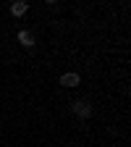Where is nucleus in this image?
<instances>
[{
  "mask_svg": "<svg viewBox=\"0 0 131 147\" xmlns=\"http://www.w3.org/2000/svg\"><path fill=\"white\" fill-rule=\"evenodd\" d=\"M73 113H76L79 118H89L92 116V105L87 100H76V102H73Z\"/></svg>",
  "mask_w": 131,
  "mask_h": 147,
  "instance_id": "f257e3e1",
  "label": "nucleus"
},
{
  "mask_svg": "<svg viewBox=\"0 0 131 147\" xmlns=\"http://www.w3.org/2000/svg\"><path fill=\"white\" fill-rule=\"evenodd\" d=\"M18 42H21L24 47H34V34L29 29H21V32H18Z\"/></svg>",
  "mask_w": 131,
  "mask_h": 147,
  "instance_id": "f03ea898",
  "label": "nucleus"
},
{
  "mask_svg": "<svg viewBox=\"0 0 131 147\" xmlns=\"http://www.w3.org/2000/svg\"><path fill=\"white\" fill-rule=\"evenodd\" d=\"M79 82H81V79H79V74H73V71H71V74H63V76H60V84H63V87H76Z\"/></svg>",
  "mask_w": 131,
  "mask_h": 147,
  "instance_id": "7ed1b4c3",
  "label": "nucleus"
},
{
  "mask_svg": "<svg viewBox=\"0 0 131 147\" xmlns=\"http://www.w3.org/2000/svg\"><path fill=\"white\" fill-rule=\"evenodd\" d=\"M26 11H29V5L24 3V0H16V3L11 5V13H13V16H24Z\"/></svg>",
  "mask_w": 131,
  "mask_h": 147,
  "instance_id": "20e7f679",
  "label": "nucleus"
}]
</instances>
